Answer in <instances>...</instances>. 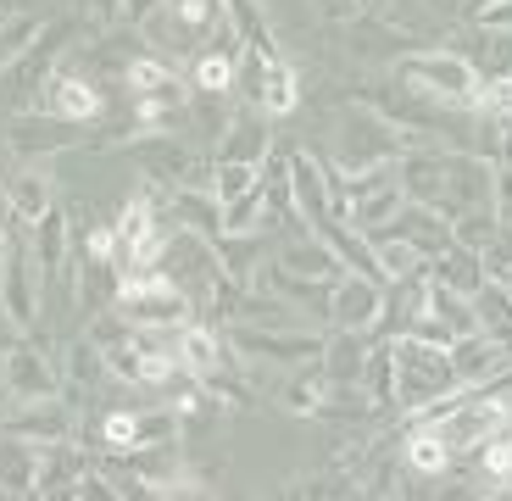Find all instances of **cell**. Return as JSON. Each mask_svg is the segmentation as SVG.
I'll list each match as a JSON object with an SVG mask.
<instances>
[{"label": "cell", "mask_w": 512, "mask_h": 501, "mask_svg": "<svg viewBox=\"0 0 512 501\" xmlns=\"http://www.w3.org/2000/svg\"><path fill=\"white\" fill-rule=\"evenodd\" d=\"M318 17H329V23H351V17H362V0H318Z\"/></svg>", "instance_id": "7dc6e473"}, {"label": "cell", "mask_w": 512, "mask_h": 501, "mask_svg": "<svg viewBox=\"0 0 512 501\" xmlns=\"http://www.w3.org/2000/svg\"><path fill=\"white\" fill-rule=\"evenodd\" d=\"M179 357L173 351H156V346H140V385H167V379H179Z\"/></svg>", "instance_id": "b9f144b4"}, {"label": "cell", "mask_w": 512, "mask_h": 501, "mask_svg": "<svg viewBox=\"0 0 512 501\" xmlns=\"http://www.w3.org/2000/svg\"><path fill=\"white\" fill-rule=\"evenodd\" d=\"M78 17H90L95 28H112L123 17V0H78Z\"/></svg>", "instance_id": "f6af8a7d"}, {"label": "cell", "mask_w": 512, "mask_h": 501, "mask_svg": "<svg viewBox=\"0 0 512 501\" xmlns=\"http://www.w3.org/2000/svg\"><path fill=\"white\" fill-rule=\"evenodd\" d=\"M17 6H23V0H0V12H17Z\"/></svg>", "instance_id": "db71d44e"}, {"label": "cell", "mask_w": 512, "mask_h": 501, "mask_svg": "<svg viewBox=\"0 0 512 501\" xmlns=\"http://www.w3.org/2000/svg\"><path fill=\"white\" fill-rule=\"evenodd\" d=\"M173 357H179V368L190 373V379H206V373H218V368H240V351H234L212 323H179Z\"/></svg>", "instance_id": "4fadbf2b"}, {"label": "cell", "mask_w": 512, "mask_h": 501, "mask_svg": "<svg viewBox=\"0 0 512 501\" xmlns=\"http://www.w3.org/2000/svg\"><path fill=\"white\" fill-rule=\"evenodd\" d=\"M429 318L446 323L451 340H462V334H474V329H479L474 296H457V290H446V284H429Z\"/></svg>", "instance_id": "836d02e7"}, {"label": "cell", "mask_w": 512, "mask_h": 501, "mask_svg": "<svg viewBox=\"0 0 512 501\" xmlns=\"http://www.w3.org/2000/svg\"><path fill=\"white\" fill-rule=\"evenodd\" d=\"M34 106H39V112H51V117H62V123H95V117H106V95L95 90V84L78 73L67 56L51 67V78L39 84Z\"/></svg>", "instance_id": "8992f818"}, {"label": "cell", "mask_w": 512, "mask_h": 501, "mask_svg": "<svg viewBox=\"0 0 512 501\" xmlns=\"http://www.w3.org/2000/svg\"><path fill=\"white\" fill-rule=\"evenodd\" d=\"M240 62H245V56H229V51H218V45L195 51V67H190L195 90H201V95H229L234 84H240Z\"/></svg>", "instance_id": "f546056e"}, {"label": "cell", "mask_w": 512, "mask_h": 501, "mask_svg": "<svg viewBox=\"0 0 512 501\" xmlns=\"http://www.w3.org/2000/svg\"><path fill=\"white\" fill-rule=\"evenodd\" d=\"M368 245H373V257H379V273H384V279H407V273H423V268H429V257H418V251L401 240V234L373 229Z\"/></svg>", "instance_id": "d6a6232c"}, {"label": "cell", "mask_w": 512, "mask_h": 501, "mask_svg": "<svg viewBox=\"0 0 512 501\" xmlns=\"http://www.w3.org/2000/svg\"><path fill=\"white\" fill-rule=\"evenodd\" d=\"M67 379H73L78 390H95L106 379V357L95 340H73V351H67Z\"/></svg>", "instance_id": "f35d334b"}, {"label": "cell", "mask_w": 512, "mask_h": 501, "mask_svg": "<svg viewBox=\"0 0 512 501\" xmlns=\"http://www.w3.org/2000/svg\"><path fill=\"white\" fill-rule=\"evenodd\" d=\"M256 179H262V162H240V156H218V162H212V184H206V190H212L223 206H229V201H240V195L251 190Z\"/></svg>", "instance_id": "d590c367"}, {"label": "cell", "mask_w": 512, "mask_h": 501, "mask_svg": "<svg viewBox=\"0 0 512 501\" xmlns=\"http://www.w3.org/2000/svg\"><path fill=\"white\" fill-rule=\"evenodd\" d=\"M218 6L229 12L234 34L245 39V51H251V56H284L279 39H273V28L262 23V6H256V0H218Z\"/></svg>", "instance_id": "f1b7e54d"}, {"label": "cell", "mask_w": 512, "mask_h": 501, "mask_svg": "<svg viewBox=\"0 0 512 501\" xmlns=\"http://www.w3.org/2000/svg\"><path fill=\"white\" fill-rule=\"evenodd\" d=\"M0 429L28 440V446H56V440L73 435V418H67V407L51 396V401H23V412H12Z\"/></svg>", "instance_id": "ac0fdd59"}, {"label": "cell", "mask_w": 512, "mask_h": 501, "mask_svg": "<svg viewBox=\"0 0 512 501\" xmlns=\"http://www.w3.org/2000/svg\"><path fill=\"white\" fill-rule=\"evenodd\" d=\"M279 262L290 273H301V279H340V273H346V262L329 251V240H323V234L312 240V229H301L295 240H284L279 245Z\"/></svg>", "instance_id": "7402d4cb"}, {"label": "cell", "mask_w": 512, "mask_h": 501, "mask_svg": "<svg viewBox=\"0 0 512 501\" xmlns=\"http://www.w3.org/2000/svg\"><path fill=\"white\" fill-rule=\"evenodd\" d=\"M151 6H162V0H123V17H134V23H140Z\"/></svg>", "instance_id": "f907efd6"}, {"label": "cell", "mask_w": 512, "mask_h": 501, "mask_svg": "<svg viewBox=\"0 0 512 501\" xmlns=\"http://www.w3.org/2000/svg\"><path fill=\"white\" fill-rule=\"evenodd\" d=\"M390 357H396V396L407 412L429 407V401L468 396V385H457V368H451V346H440V340L390 334Z\"/></svg>", "instance_id": "6da1fadb"}, {"label": "cell", "mask_w": 512, "mask_h": 501, "mask_svg": "<svg viewBox=\"0 0 512 501\" xmlns=\"http://www.w3.org/2000/svg\"><path fill=\"white\" fill-rule=\"evenodd\" d=\"M101 440H106V451H134V446H140V412H128V407L106 412V418H101Z\"/></svg>", "instance_id": "ab89813d"}, {"label": "cell", "mask_w": 512, "mask_h": 501, "mask_svg": "<svg viewBox=\"0 0 512 501\" xmlns=\"http://www.w3.org/2000/svg\"><path fill=\"white\" fill-rule=\"evenodd\" d=\"M373 234V229H368ZM384 234H401V240L418 251V257H440L451 245V218L440 206H423V201H401V212L384 223Z\"/></svg>", "instance_id": "9a60e30c"}, {"label": "cell", "mask_w": 512, "mask_h": 501, "mask_svg": "<svg viewBox=\"0 0 512 501\" xmlns=\"http://www.w3.org/2000/svg\"><path fill=\"white\" fill-rule=\"evenodd\" d=\"M357 390L368 396V412H390V407H401V396H396V357H390V340H384V346H368V362H362Z\"/></svg>", "instance_id": "83f0119b"}, {"label": "cell", "mask_w": 512, "mask_h": 501, "mask_svg": "<svg viewBox=\"0 0 512 501\" xmlns=\"http://www.w3.org/2000/svg\"><path fill=\"white\" fill-rule=\"evenodd\" d=\"M34 474H39V446L0 429V496H34Z\"/></svg>", "instance_id": "d4e9b609"}, {"label": "cell", "mask_w": 512, "mask_h": 501, "mask_svg": "<svg viewBox=\"0 0 512 501\" xmlns=\"http://www.w3.org/2000/svg\"><path fill=\"white\" fill-rule=\"evenodd\" d=\"M6 145H12L17 156H45V151H67L78 134V123H62V117L39 112V106H23V112L6 117Z\"/></svg>", "instance_id": "7c38bea8"}, {"label": "cell", "mask_w": 512, "mask_h": 501, "mask_svg": "<svg viewBox=\"0 0 512 501\" xmlns=\"http://www.w3.org/2000/svg\"><path fill=\"white\" fill-rule=\"evenodd\" d=\"M12 412H17V396H12V385H6V373H0V424H6Z\"/></svg>", "instance_id": "681fc988"}, {"label": "cell", "mask_w": 512, "mask_h": 501, "mask_svg": "<svg viewBox=\"0 0 512 501\" xmlns=\"http://www.w3.org/2000/svg\"><path fill=\"white\" fill-rule=\"evenodd\" d=\"M12 340H23V329L12 323V312H6V301H0V351L12 346Z\"/></svg>", "instance_id": "c3c4849f"}, {"label": "cell", "mask_w": 512, "mask_h": 501, "mask_svg": "<svg viewBox=\"0 0 512 501\" xmlns=\"http://www.w3.org/2000/svg\"><path fill=\"white\" fill-rule=\"evenodd\" d=\"M429 284H446L457 296H474L479 284H485V257L468 251V245H446L440 257H429Z\"/></svg>", "instance_id": "603a6c76"}, {"label": "cell", "mask_w": 512, "mask_h": 501, "mask_svg": "<svg viewBox=\"0 0 512 501\" xmlns=\"http://www.w3.org/2000/svg\"><path fill=\"white\" fill-rule=\"evenodd\" d=\"M474 318H479V329H485V334H496L501 346H512V296L501 290L496 279H485L474 290Z\"/></svg>", "instance_id": "1f68e13d"}, {"label": "cell", "mask_w": 512, "mask_h": 501, "mask_svg": "<svg viewBox=\"0 0 512 501\" xmlns=\"http://www.w3.org/2000/svg\"><path fill=\"white\" fill-rule=\"evenodd\" d=\"M284 162H290V201L301 212L307 229H318L329 218V162L307 151V145H284Z\"/></svg>", "instance_id": "8fae6325"}, {"label": "cell", "mask_w": 512, "mask_h": 501, "mask_svg": "<svg viewBox=\"0 0 512 501\" xmlns=\"http://www.w3.org/2000/svg\"><path fill=\"white\" fill-rule=\"evenodd\" d=\"M67 39H73V28H39V39L34 45H28L23 56H17L12 67H6V84H12V101H17V112H23V106H34V95H39V84H45V78H51V67L62 62L67 56Z\"/></svg>", "instance_id": "9c48e42d"}, {"label": "cell", "mask_w": 512, "mask_h": 501, "mask_svg": "<svg viewBox=\"0 0 512 501\" xmlns=\"http://www.w3.org/2000/svg\"><path fill=\"white\" fill-rule=\"evenodd\" d=\"M28 251H34V262H39L45 296H51V284L62 290V279H67V212L62 206H51L39 223H28Z\"/></svg>", "instance_id": "e0dca14e"}, {"label": "cell", "mask_w": 512, "mask_h": 501, "mask_svg": "<svg viewBox=\"0 0 512 501\" xmlns=\"http://www.w3.org/2000/svg\"><path fill=\"white\" fill-rule=\"evenodd\" d=\"M112 229H117V262H123V268H162L167 234H162V201H156L151 190L128 195Z\"/></svg>", "instance_id": "5b68a950"}, {"label": "cell", "mask_w": 512, "mask_h": 501, "mask_svg": "<svg viewBox=\"0 0 512 501\" xmlns=\"http://www.w3.org/2000/svg\"><path fill=\"white\" fill-rule=\"evenodd\" d=\"M295 373H301V379H295V385L284 390L290 412H318V418H323V412H329V401H334V390H340V385H334V379L318 368V362H301Z\"/></svg>", "instance_id": "4dcf8cb0"}, {"label": "cell", "mask_w": 512, "mask_h": 501, "mask_svg": "<svg viewBox=\"0 0 512 501\" xmlns=\"http://www.w3.org/2000/svg\"><path fill=\"white\" fill-rule=\"evenodd\" d=\"M167 212L179 218V229L201 234V240H223V201L212 190L179 184V190H167Z\"/></svg>", "instance_id": "ffe728a7"}, {"label": "cell", "mask_w": 512, "mask_h": 501, "mask_svg": "<svg viewBox=\"0 0 512 501\" xmlns=\"http://www.w3.org/2000/svg\"><path fill=\"white\" fill-rule=\"evenodd\" d=\"M140 39H145V51L151 56H162V62H190L195 51H201V34H195V28H184L179 17H173V6H151V12L140 17Z\"/></svg>", "instance_id": "2e32d148"}, {"label": "cell", "mask_w": 512, "mask_h": 501, "mask_svg": "<svg viewBox=\"0 0 512 501\" xmlns=\"http://www.w3.org/2000/svg\"><path fill=\"white\" fill-rule=\"evenodd\" d=\"M485 279H496V284H501V290H507V296H512V262H507V268H490V273H485Z\"/></svg>", "instance_id": "816d5d0a"}, {"label": "cell", "mask_w": 512, "mask_h": 501, "mask_svg": "<svg viewBox=\"0 0 512 501\" xmlns=\"http://www.w3.org/2000/svg\"><path fill=\"white\" fill-rule=\"evenodd\" d=\"M234 351L251 362H273V368H301V362L323 357L318 334H290V329H256V323H240L234 329Z\"/></svg>", "instance_id": "ba28073f"}, {"label": "cell", "mask_w": 512, "mask_h": 501, "mask_svg": "<svg viewBox=\"0 0 512 501\" xmlns=\"http://www.w3.org/2000/svg\"><path fill=\"white\" fill-rule=\"evenodd\" d=\"M251 106L268 117H290L301 106V78L284 56H251Z\"/></svg>", "instance_id": "5bb4252c"}, {"label": "cell", "mask_w": 512, "mask_h": 501, "mask_svg": "<svg viewBox=\"0 0 512 501\" xmlns=\"http://www.w3.org/2000/svg\"><path fill=\"white\" fill-rule=\"evenodd\" d=\"M78 251L95 262H117V229H106V223H95V229L78 234Z\"/></svg>", "instance_id": "ee69618b"}, {"label": "cell", "mask_w": 512, "mask_h": 501, "mask_svg": "<svg viewBox=\"0 0 512 501\" xmlns=\"http://www.w3.org/2000/svg\"><path fill=\"white\" fill-rule=\"evenodd\" d=\"M84 451L73 446V435L56 446H39V474H34V496H73L78 474H84Z\"/></svg>", "instance_id": "44dd1931"}, {"label": "cell", "mask_w": 512, "mask_h": 501, "mask_svg": "<svg viewBox=\"0 0 512 501\" xmlns=\"http://www.w3.org/2000/svg\"><path fill=\"white\" fill-rule=\"evenodd\" d=\"M362 6H368V0H362Z\"/></svg>", "instance_id": "9f6ffc18"}, {"label": "cell", "mask_w": 512, "mask_h": 501, "mask_svg": "<svg viewBox=\"0 0 512 501\" xmlns=\"http://www.w3.org/2000/svg\"><path fill=\"white\" fill-rule=\"evenodd\" d=\"M112 301L140 329H179V323H190V290H179V279H167L162 268H123Z\"/></svg>", "instance_id": "3957f363"}, {"label": "cell", "mask_w": 512, "mask_h": 501, "mask_svg": "<svg viewBox=\"0 0 512 501\" xmlns=\"http://www.w3.org/2000/svg\"><path fill=\"white\" fill-rule=\"evenodd\" d=\"M501 218H496V206H468V212H457L451 218V245H468V251H485L490 240H496Z\"/></svg>", "instance_id": "8d00e7d4"}, {"label": "cell", "mask_w": 512, "mask_h": 501, "mask_svg": "<svg viewBox=\"0 0 512 501\" xmlns=\"http://www.w3.org/2000/svg\"><path fill=\"white\" fill-rule=\"evenodd\" d=\"M479 468H485L490 479H512V429H501V435H490L485 446H479Z\"/></svg>", "instance_id": "60d3db41"}, {"label": "cell", "mask_w": 512, "mask_h": 501, "mask_svg": "<svg viewBox=\"0 0 512 501\" xmlns=\"http://www.w3.org/2000/svg\"><path fill=\"white\" fill-rule=\"evenodd\" d=\"M496 218L512 229V162H496Z\"/></svg>", "instance_id": "bcb514c9"}, {"label": "cell", "mask_w": 512, "mask_h": 501, "mask_svg": "<svg viewBox=\"0 0 512 501\" xmlns=\"http://www.w3.org/2000/svg\"><path fill=\"white\" fill-rule=\"evenodd\" d=\"M0 373H6V385H12L17 401H51L62 396V368H56L34 340H12V346L0 351Z\"/></svg>", "instance_id": "30bf717a"}, {"label": "cell", "mask_w": 512, "mask_h": 501, "mask_svg": "<svg viewBox=\"0 0 512 501\" xmlns=\"http://www.w3.org/2000/svg\"><path fill=\"white\" fill-rule=\"evenodd\" d=\"M401 84H407V95H423V101L435 106H462V112H474L479 101V84H485V73H479L468 56H457L446 45V51H418V56H401Z\"/></svg>", "instance_id": "7a4b0ae2"}, {"label": "cell", "mask_w": 512, "mask_h": 501, "mask_svg": "<svg viewBox=\"0 0 512 501\" xmlns=\"http://www.w3.org/2000/svg\"><path fill=\"white\" fill-rule=\"evenodd\" d=\"M39 28H45V23H39L34 12H12V17L0 12V73H6V67H12L28 45H34Z\"/></svg>", "instance_id": "74e56055"}, {"label": "cell", "mask_w": 512, "mask_h": 501, "mask_svg": "<svg viewBox=\"0 0 512 501\" xmlns=\"http://www.w3.org/2000/svg\"><path fill=\"white\" fill-rule=\"evenodd\" d=\"M6 201H12V218L23 223H39L45 212L56 206V184H51V173H39V167H23L12 184H6Z\"/></svg>", "instance_id": "cb8c5ba5"}, {"label": "cell", "mask_w": 512, "mask_h": 501, "mask_svg": "<svg viewBox=\"0 0 512 501\" xmlns=\"http://www.w3.org/2000/svg\"><path fill=\"white\" fill-rule=\"evenodd\" d=\"M429 6H435V12H451V6H462V0H429Z\"/></svg>", "instance_id": "f5cc1de1"}, {"label": "cell", "mask_w": 512, "mask_h": 501, "mask_svg": "<svg viewBox=\"0 0 512 501\" xmlns=\"http://www.w3.org/2000/svg\"><path fill=\"white\" fill-rule=\"evenodd\" d=\"M368 346H373V334H362V329H329L323 334V357H318V368L329 373L340 390H357V379H362V362H368Z\"/></svg>", "instance_id": "d6986e66"}, {"label": "cell", "mask_w": 512, "mask_h": 501, "mask_svg": "<svg viewBox=\"0 0 512 501\" xmlns=\"http://www.w3.org/2000/svg\"><path fill=\"white\" fill-rule=\"evenodd\" d=\"M468 23L485 28V34H512V0H479L468 12Z\"/></svg>", "instance_id": "7bdbcfd3"}, {"label": "cell", "mask_w": 512, "mask_h": 501, "mask_svg": "<svg viewBox=\"0 0 512 501\" xmlns=\"http://www.w3.org/2000/svg\"><path fill=\"white\" fill-rule=\"evenodd\" d=\"M23 223H12V234H6V251H0V301H6V312H12L17 329H34L39 312H45V279H39V262L34 251H28Z\"/></svg>", "instance_id": "277c9868"}, {"label": "cell", "mask_w": 512, "mask_h": 501, "mask_svg": "<svg viewBox=\"0 0 512 501\" xmlns=\"http://www.w3.org/2000/svg\"><path fill=\"white\" fill-rule=\"evenodd\" d=\"M218 151H223V156H240V162H268V151H273L268 112H245V117H229V129H223Z\"/></svg>", "instance_id": "4316f807"}, {"label": "cell", "mask_w": 512, "mask_h": 501, "mask_svg": "<svg viewBox=\"0 0 512 501\" xmlns=\"http://www.w3.org/2000/svg\"><path fill=\"white\" fill-rule=\"evenodd\" d=\"M0 251H6V234H0Z\"/></svg>", "instance_id": "11a10c76"}, {"label": "cell", "mask_w": 512, "mask_h": 501, "mask_svg": "<svg viewBox=\"0 0 512 501\" xmlns=\"http://www.w3.org/2000/svg\"><path fill=\"white\" fill-rule=\"evenodd\" d=\"M123 84L134 95H156V90H179V67L173 62H162V56H128L123 62Z\"/></svg>", "instance_id": "e575fe53"}, {"label": "cell", "mask_w": 512, "mask_h": 501, "mask_svg": "<svg viewBox=\"0 0 512 501\" xmlns=\"http://www.w3.org/2000/svg\"><path fill=\"white\" fill-rule=\"evenodd\" d=\"M401 463H407L412 474H423V479L446 474V468H451V446H446V435H440L435 424H412V429H407V440H401Z\"/></svg>", "instance_id": "484cf974"}, {"label": "cell", "mask_w": 512, "mask_h": 501, "mask_svg": "<svg viewBox=\"0 0 512 501\" xmlns=\"http://www.w3.org/2000/svg\"><path fill=\"white\" fill-rule=\"evenodd\" d=\"M379 312H384V284L379 279H362V273H340V279L329 284V329H362L373 334L379 329Z\"/></svg>", "instance_id": "52a82bcc"}]
</instances>
